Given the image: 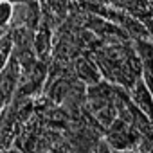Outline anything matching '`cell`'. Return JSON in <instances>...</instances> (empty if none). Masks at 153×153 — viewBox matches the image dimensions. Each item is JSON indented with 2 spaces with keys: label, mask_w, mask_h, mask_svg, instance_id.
<instances>
[{
  "label": "cell",
  "mask_w": 153,
  "mask_h": 153,
  "mask_svg": "<svg viewBox=\"0 0 153 153\" xmlns=\"http://www.w3.org/2000/svg\"><path fill=\"white\" fill-rule=\"evenodd\" d=\"M18 61L15 56H9L7 63L0 70V110L6 108L11 101V96L15 92V87L18 83Z\"/></svg>",
  "instance_id": "6da1fadb"
}]
</instances>
